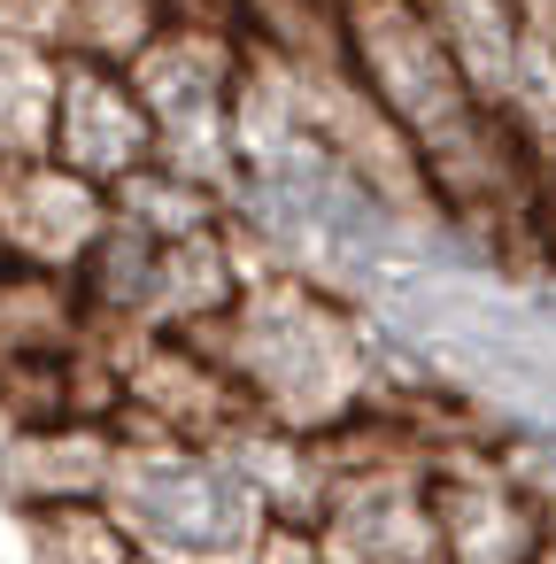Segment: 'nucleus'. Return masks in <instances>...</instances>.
I'll list each match as a JSON object with an SVG mask.
<instances>
[{
  "label": "nucleus",
  "mask_w": 556,
  "mask_h": 564,
  "mask_svg": "<svg viewBox=\"0 0 556 564\" xmlns=\"http://www.w3.org/2000/svg\"><path fill=\"white\" fill-rule=\"evenodd\" d=\"M525 9H533L541 24H556V0H525Z\"/></svg>",
  "instance_id": "obj_5"
},
{
  "label": "nucleus",
  "mask_w": 556,
  "mask_h": 564,
  "mask_svg": "<svg viewBox=\"0 0 556 564\" xmlns=\"http://www.w3.org/2000/svg\"><path fill=\"white\" fill-rule=\"evenodd\" d=\"M171 17H178V0H70V55L132 63Z\"/></svg>",
  "instance_id": "obj_4"
},
{
  "label": "nucleus",
  "mask_w": 556,
  "mask_h": 564,
  "mask_svg": "<svg viewBox=\"0 0 556 564\" xmlns=\"http://www.w3.org/2000/svg\"><path fill=\"white\" fill-rule=\"evenodd\" d=\"M55 70H63L55 47L0 32V163L47 155V132H55Z\"/></svg>",
  "instance_id": "obj_3"
},
{
  "label": "nucleus",
  "mask_w": 556,
  "mask_h": 564,
  "mask_svg": "<svg viewBox=\"0 0 556 564\" xmlns=\"http://www.w3.org/2000/svg\"><path fill=\"white\" fill-rule=\"evenodd\" d=\"M47 155L70 163V171H86L94 186H124L132 171L155 163V117H148V101H140V86H132L124 63L63 55Z\"/></svg>",
  "instance_id": "obj_2"
},
{
  "label": "nucleus",
  "mask_w": 556,
  "mask_h": 564,
  "mask_svg": "<svg viewBox=\"0 0 556 564\" xmlns=\"http://www.w3.org/2000/svg\"><path fill=\"white\" fill-rule=\"evenodd\" d=\"M109 217H117L109 186H94L86 171H70L55 155L0 163V271L78 279V263L94 256Z\"/></svg>",
  "instance_id": "obj_1"
}]
</instances>
